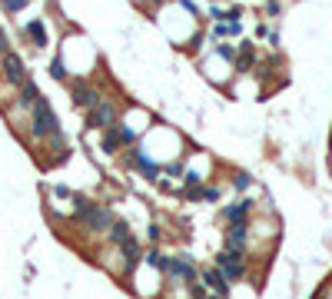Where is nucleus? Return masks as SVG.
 Returning a JSON list of instances; mask_svg holds the SVG:
<instances>
[{"label": "nucleus", "instance_id": "14", "mask_svg": "<svg viewBox=\"0 0 332 299\" xmlns=\"http://www.w3.org/2000/svg\"><path fill=\"white\" fill-rule=\"evenodd\" d=\"M37 100H40V90L33 87L30 80H27L24 87H20V97H17V103H20V106H37Z\"/></svg>", "mask_w": 332, "mask_h": 299}, {"label": "nucleus", "instance_id": "6", "mask_svg": "<svg viewBox=\"0 0 332 299\" xmlns=\"http://www.w3.org/2000/svg\"><path fill=\"white\" fill-rule=\"evenodd\" d=\"M4 70H7V80L13 83V87H24L27 83V70H24V60H20L17 53H4Z\"/></svg>", "mask_w": 332, "mask_h": 299}, {"label": "nucleus", "instance_id": "7", "mask_svg": "<svg viewBox=\"0 0 332 299\" xmlns=\"http://www.w3.org/2000/svg\"><path fill=\"white\" fill-rule=\"evenodd\" d=\"M226 249L246 256V249H249V226H229V233H226Z\"/></svg>", "mask_w": 332, "mask_h": 299}, {"label": "nucleus", "instance_id": "22", "mask_svg": "<svg viewBox=\"0 0 332 299\" xmlns=\"http://www.w3.org/2000/svg\"><path fill=\"white\" fill-rule=\"evenodd\" d=\"M0 50H4V53H7V40H4V33H0Z\"/></svg>", "mask_w": 332, "mask_h": 299}, {"label": "nucleus", "instance_id": "1", "mask_svg": "<svg viewBox=\"0 0 332 299\" xmlns=\"http://www.w3.org/2000/svg\"><path fill=\"white\" fill-rule=\"evenodd\" d=\"M73 219L83 226V230H93V233H103V230H110V226L116 223L107 206L90 203V199H83V196L73 199Z\"/></svg>", "mask_w": 332, "mask_h": 299}, {"label": "nucleus", "instance_id": "16", "mask_svg": "<svg viewBox=\"0 0 332 299\" xmlns=\"http://www.w3.org/2000/svg\"><path fill=\"white\" fill-rule=\"evenodd\" d=\"M50 73H53V80H67V70H63V57H53Z\"/></svg>", "mask_w": 332, "mask_h": 299}, {"label": "nucleus", "instance_id": "12", "mask_svg": "<svg viewBox=\"0 0 332 299\" xmlns=\"http://www.w3.org/2000/svg\"><path fill=\"white\" fill-rule=\"evenodd\" d=\"M24 33L33 40V47H47V27L40 24V20H30V24L24 27Z\"/></svg>", "mask_w": 332, "mask_h": 299}, {"label": "nucleus", "instance_id": "5", "mask_svg": "<svg viewBox=\"0 0 332 299\" xmlns=\"http://www.w3.org/2000/svg\"><path fill=\"white\" fill-rule=\"evenodd\" d=\"M249 213H252V199H236L223 210L226 226H249Z\"/></svg>", "mask_w": 332, "mask_h": 299}, {"label": "nucleus", "instance_id": "13", "mask_svg": "<svg viewBox=\"0 0 332 299\" xmlns=\"http://www.w3.org/2000/svg\"><path fill=\"white\" fill-rule=\"evenodd\" d=\"M123 146V133H120V123H113L107 133H103V150L107 153H116V150Z\"/></svg>", "mask_w": 332, "mask_h": 299}, {"label": "nucleus", "instance_id": "18", "mask_svg": "<svg viewBox=\"0 0 332 299\" xmlns=\"http://www.w3.org/2000/svg\"><path fill=\"white\" fill-rule=\"evenodd\" d=\"M216 57H223V60H232V57H236V50H232L229 44H220V47H216Z\"/></svg>", "mask_w": 332, "mask_h": 299}, {"label": "nucleus", "instance_id": "17", "mask_svg": "<svg viewBox=\"0 0 332 299\" xmlns=\"http://www.w3.org/2000/svg\"><path fill=\"white\" fill-rule=\"evenodd\" d=\"M249 183H252L249 173H236V176H232V186H236V190H249Z\"/></svg>", "mask_w": 332, "mask_h": 299}, {"label": "nucleus", "instance_id": "15", "mask_svg": "<svg viewBox=\"0 0 332 299\" xmlns=\"http://www.w3.org/2000/svg\"><path fill=\"white\" fill-rule=\"evenodd\" d=\"M130 236H133V233H130V223H123V219L110 226V239H113V246H123Z\"/></svg>", "mask_w": 332, "mask_h": 299}, {"label": "nucleus", "instance_id": "11", "mask_svg": "<svg viewBox=\"0 0 332 299\" xmlns=\"http://www.w3.org/2000/svg\"><path fill=\"white\" fill-rule=\"evenodd\" d=\"M203 283H206L209 289H216V293H226V296H229V276H226L220 266L206 269V273H203Z\"/></svg>", "mask_w": 332, "mask_h": 299}, {"label": "nucleus", "instance_id": "10", "mask_svg": "<svg viewBox=\"0 0 332 299\" xmlns=\"http://www.w3.org/2000/svg\"><path fill=\"white\" fill-rule=\"evenodd\" d=\"M126 156H130V163H133V166H136L140 173L146 176V180H160V166H157V163L150 160V156H143V153H140V150H130V153H126Z\"/></svg>", "mask_w": 332, "mask_h": 299}, {"label": "nucleus", "instance_id": "3", "mask_svg": "<svg viewBox=\"0 0 332 299\" xmlns=\"http://www.w3.org/2000/svg\"><path fill=\"white\" fill-rule=\"evenodd\" d=\"M163 273L176 283V286H189V283H196V279H200V269H196L189 259H183V256H166Z\"/></svg>", "mask_w": 332, "mask_h": 299}, {"label": "nucleus", "instance_id": "19", "mask_svg": "<svg viewBox=\"0 0 332 299\" xmlns=\"http://www.w3.org/2000/svg\"><path fill=\"white\" fill-rule=\"evenodd\" d=\"M220 196H223V193H220L216 186H206V190H203V199H206V203H216Z\"/></svg>", "mask_w": 332, "mask_h": 299}, {"label": "nucleus", "instance_id": "20", "mask_svg": "<svg viewBox=\"0 0 332 299\" xmlns=\"http://www.w3.org/2000/svg\"><path fill=\"white\" fill-rule=\"evenodd\" d=\"M186 170H183V163H169L166 166V176H183Z\"/></svg>", "mask_w": 332, "mask_h": 299}, {"label": "nucleus", "instance_id": "2", "mask_svg": "<svg viewBox=\"0 0 332 299\" xmlns=\"http://www.w3.org/2000/svg\"><path fill=\"white\" fill-rule=\"evenodd\" d=\"M30 133H33V140H50L60 133V123H56V117H53V110H50V103H47L44 97L37 100V106H33V117H30Z\"/></svg>", "mask_w": 332, "mask_h": 299}, {"label": "nucleus", "instance_id": "9", "mask_svg": "<svg viewBox=\"0 0 332 299\" xmlns=\"http://www.w3.org/2000/svg\"><path fill=\"white\" fill-rule=\"evenodd\" d=\"M113 120H116V106H110V103H100V106H93V110H90V126L110 130Z\"/></svg>", "mask_w": 332, "mask_h": 299}, {"label": "nucleus", "instance_id": "21", "mask_svg": "<svg viewBox=\"0 0 332 299\" xmlns=\"http://www.w3.org/2000/svg\"><path fill=\"white\" fill-rule=\"evenodd\" d=\"M146 233H150V239H153V243H157V239H160V236H163V230H160V226H157V223H153V226H150V230H146Z\"/></svg>", "mask_w": 332, "mask_h": 299}, {"label": "nucleus", "instance_id": "8", "mask_svg": "<svg viewBox=\"0 0 332 299\" xmlns=\"http://www.w3.org/2000/svg\"><path fill=\"white\" fill-rule=\"evenodd\" d=\"M73 103L83 106V110H93V106H100V94L87 83H73Z\"/></svg>", "mask_w": 332, "mask_h": 299}, {"label": "nucleus", "instance_id": "23", "mask_svg": "<svg viewBox=\"0 0 332 299\" xmlns=\"http://www.w3.org/2000/svg\"><path fill=\"white\" fill-rule=\"evenodd\" d=\"M209 299H229V296H226V293H216V296H209Z\"/></svg>", "mask_w": 332, "mask_h": 299}, {"label": "nucleus", "instance_id": "4", "mask_svg": "<svg viewBox=\"0 0 332 299\" xmlns=\"http://www.w3.org/2000/svg\"><path fill=\"white\" fill-rule=\"evenodd\" d=\"M216 266L229 276V283H236V279H243V276H246V256L243 253H232V249H223V253L216 256Z\"/></svg>", "mask_w": 332, "mask_h": 299}]
</instances>
